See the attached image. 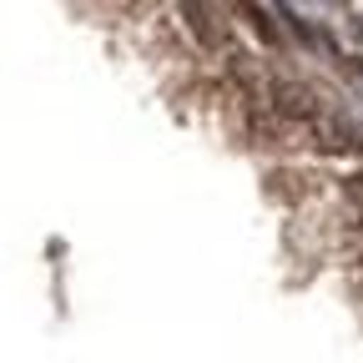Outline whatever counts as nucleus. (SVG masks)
<instances>
[{"instance_id": "2", "label": "nucleus", "mask_w": 363, "mask_h": 363, "mask_svg": "<svg viewBox=\"0 0 363 363\" xmlns=\"http://www.w3.org/2000/svg\"><path fill=\"white\" fill-rule=\"evenodd\" d=\"M348 197H358V202H363V177H353V182H348Z\"/></svg>"}, {"instance_id": "1", "label": "nucleus", "mask_w": 363, "mask_h": 363, "mask_svg": "<svg viewBox=\"0 0 363 363\" xmlns=\"http://www.w3.org/2000/svg\"><path fill=\"white\" fill-rule=\"evenodd\" d=\"M272 111L278 116H318V101H313V91H303L293 81H278L272 86Z\"/></svg>"}]
</instances>
